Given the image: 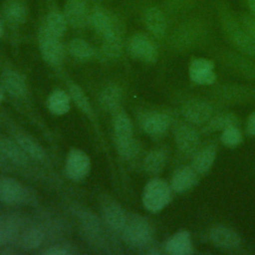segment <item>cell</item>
I'll use <instances>...</instances> for the list:
<instances>
[{
    "label": "cell",
    "instance_id": "obj_1",
    "mask_svg": "<svg viewBox=\"0 0 255 255\" xmlns=\"http://www.w3.org/2000/svg\"><path fill=\"white\" fill-rule=\"evenodd\" d=\"M70 209L79 221L80 230L86 242L91 247L102 251H109L112 246L107 231L110 230L107 228L102 218L88 208L77 204L71 205Z\"/></svg>",
    "mask_w": 255,
    "mask_h": 255
},
{
    "label": "cell",
    "instance_id": "obj_2",
    "mask_svg": "<svg viewBox=\"0 0 255 255\" xmlns=\"http://www.w3.org/2000/svg\"><path fill=\"white\" fill-rule=\"evenodd\" d=\"M127 246L132 249H148L153 244V228L140 214H128L126 225L121 234Z\"/></svg>",
    "mask_w": 255,
    "mask_h": 255
},
{
    "label": "cell",
    "instance_id": "obj_3",
    "mask_svg": "<svg viewBox=\"0 0 255 255\" xmlns=\"http://www.w3.org/2000/svg\"><path fill=\"white\" fill-rule=\"evenodd\" d=\"M113 131L118 152L123 158L131 159L137 153V143L133 137V126L128 115L117 111L113 118Z\"/></svg>",
    "mask_w": 255,
    "mask_h": 255
},
{
    "label": "cell",
    "instance_id": "obj_4",
    "mask_svg": "<svg viewBox=\"0 0 255 255\" xmlns=\"http://www.w3.org/2000/svg\"><path fill=\"white\" fill-rule=\"evenodd\" d=\"M0 201L8 205L36 206L39 198L30 186L15 177L0 174Z\"/></svg>",
    "mask_w": 255,
    "mask_h": 255
},
{
    "label": "cell",
    "instance_id": "obj_5",
    "mask_svg": "<svg viewBox=\"0 0 255 255\" xmlns=\"http://www.w3.org/2000/svg\"><path fill=\"white\" fill-rule=\"evenodd\" d=\"M172 198L170 184L159 177L149 179L142 190V205L149 212H159L165 208Z\"/></svg>",
    "mask_w": 255,
    "mask_h": 255
},
{
    "label": "cell",
    "instance_id": "obj_6",
    "mask_svg": "<svg viewBox=\"0 0 255 255\" xmlns=\"http://www.w3.org/2000/svg\"><path fill=\"white\" fill-rule=\"evenodd\" d=\"M220 18L223 31L232 45L244 55L255 57V42L244 27L239 25L236 19L228 12L221 13Z\"/></svg>",
    "mask_w": 255,
    "mask_h": 255
},
{
    "label": "cell",
    "instance_id": "obj_7",
    "mask_svg": "<svg viewBox=\"0 0 255 255\" xmlns=\"http://www.w3.org/2000/svg\"><path fill=\"white\" fill-rule=\"evenodd\" d=\"M39 49L44 61L50 65H59L65 55V48L61 38L52 34L44 25L38 31Z\"/></svg>",
    "mask_w": 255,
    "mask_h": 255
},
{
    "label": "cell",
    "instance_id": "obj_8",
    "mask_svg": "<svg viewBox=\"0 0 255 255\" xmlns=\"http://www.w3.org/2000/svg\"><path fill=\"white\" fill-rule=\"evenodd\" d=\"M128 51L130 57L144 63L152 64L157 60L158 51L153 41L146 35L136 33L128 41Z\"/></svg>",
    "mask_w": 255,
    "mask_h": 255
},
{
    "label": "cell",
    "instance_id": "obj_9",
    "mask_svg": "<svg viewBox=\"0 0 255 255\" xmlns=\"http://www.w3.org/2000/svg\"><path fill=\"white\" fill-rule=\"evenodd\" d=\"M91 171V159L89 155L80 148H72L66 156L65 172L73 181L84 180Z\"/></svg>",
    "mask_w": 255,
    "mask_h": 255
},
{
    "label": "cell",
    "instance_id": "obj_10",
    "mask_svg": "<svg viewBox=\"0 0 255 255\" xmlns=\"http://www.w3.org/2000/svg\"><path fill=\"white\" fill-rule=\"evenodd\" d=\"M101 218L111 232L121 235L128 219V213L119 202L106 199L101 206Z\"/></svg>",
    "mask_w": 255,
    "mask_h": 255
},
{
    "label": "cell",
    "instance_id": "obj_11",
    "mask_svg": "<svg viewBox=\"0 0 255 255\" xmlns=\"http://www.w3.org/2000/svg\"><path fill=\"white\" fill-rule=\"evenodd\" d=\"M47 239L49 238L45 229L37 221L30 220L20 232L15 248L23 251H32L42 247Z\"/></svg>",
    "mask_w": 255,
    "mask_h": 255
},
{
    "label": "cell",
    "instance_id": "obj_12",
    "mask_svg": "<svg viewBox=\"0 0 255 255\" xmlns=\"http://www.w3.org/2000/svg\"><path fill=\"white\" fill-rule=\"evenodd\" d=\"M0 152L16 169L32 167V158L13 137L0 134Z\"/></svg>",
    "mask_w": 255,
    "mask_h": 255
},
{
    "label": "cell",
    "instance_id": "obj_13",
    "mask_svg": "<svg viewBox=\"0 0 255 255\" xmlns=\"http://www.w3.org/2000/svg\"><path fill=\"white\" fill-rule=\"evenodd\" d=\"M12 137L20 144V146L32 158L33 161L43 165L49 163L50 160L45 148L28 132L19 128H15L12 130Z\"/></svg>",
    "mask_w": 255,
    "mask_h": 255
},
{
    "label": "cell",
    "instance_id": "obj_14",
    "mask_svg": "<svg viewBox=\"0 0 255 255\" xmlns=\"http://www.w3.org/2000/svg\"><path fill=\"white\" fill-rule=\"evenodd\" d=\"M189 79L197 85H211L216 80L214 64L205 58L193 59L188 67Z\"/></svg>",
    "mask_w": 255,
    "mask_h": 255
},
{
    "label": "cell",
    "instance_id": "obj_15",
    "mask_svg": "<svg viewBox=\"0 0 255 255\" xmlns=\"http://www.w3.org/2000/svg\"><path fill=\"white\" fill-rule=\"evenodd\" d=\"M90 24L103 38L121 35V29L117 19L105 10L97 9L93 11L90 16Z\"/></svg>",
    "mask_w": 255,
    "mask_h": 255
},
{
    "label": "cell",
    "instance_id": "obj_16",
    "mask_svg": "<svg viewBox=\"0 0 255 255\" xmlns=\"http://www.w3.org/2000/svg\"><path fill=\"white\" fill-rule=\"evenodd\" d=\"M63 14L68 24L74 28H83L90 23L87 0H67Z\"/></svg>",
    "mask_w": 255,
    "mask_h": 255
},
{
    "label": "cell",
    "instance_id": "obj_17",
    "mask_svg": "<svg viewBox=\"0 0 255 255\" xmlns=\"http://www.w3.org/2000/svg\"><path fill=\"white\" fill-rule=\"evenodd\" d=\"M142 130L149 136H162L171 125L170 117L161 112H150L143 116L140 122Z\"/></svg>",
    "mask_w": 255,
    "mask_h": 255
},
{
    "label": "cell",
    "instance_id": "obj_18",
    "mask_svg": "<svg viewBox=\"0 0 255 255\" xmlns=\"http://www.w3.org/2000/svg\"><path fill=\"white\" fill-rule=\"evenodd\" d=\"M212 106L203 100H193L186 103L182 109L184 119L192 125L206 124L212 117Z\"/></svg>",
    "mask_w": 255,
    "mask_h": 255
},
{
    "label": "cell",
    "instance_id": "obj_19",
    "mask_svg": "<svg viewBox=\"0 0 255 255\" xmlns=\"http://www.w3.org/2000/svg\"><path fill=\"white\" fill-rule=\"evenodd\" d=\"M199 140L198 132L189 125H179L174 130L175 144L185 154L193 153L198 147Z\"/></svg>",
    "mask_w": 255,
    "mask_h": 255
},
{
    "label": "cell",
    "instance_id": "obj_20",
    "mask_svg": "<svg viewBox=\"0 0 255 255\" xmlns=\"http://www.w3.org/2000/svg\"><path fill=\"white\" fill-rule=\"evenodd\" d=\"M209 237L215 246L224 250H234L241 245V237L239 234L233 229L223 225L213 227L209 232Z\"/></svg>",
    "mask_w": 255,
    "mask_h": 255
},
{
    "label": "cell",
    "instance_id": "obj_21",
    "mask_svg": "<svg viewBox=\"0 0 255 255\" xmlns=\"http://www.w3.org/2000/svg\"><path fill=\"white\" fill-rule=\"evenodd\" d=\"M163 248L170 255H189L194 252L191 236L187 230H179L168 237Z\"/></svg>",
    "mask_w": 255,
    "mask_h": 255
},
{
    "label": "cell",
    "instance_id": "obj_22",
    "mask_svg": "<svg viewBox=\"0 0 255 255\" xmlns=\"http://www.w3.org/2000/svg\"><path fill=\"white\" fill-rule=\"evenodd\" d=\"M198 180V173L192 166H182L177 168L171 177L170 186L172 191L183 193L191 189Z\"/></svg>",
    "mask_w": 255,
    "mask_h": 255
},
{
    "label": "cell",
    "instance_id": "obj_23",
    "mask_svg": "<svg viewBox=\"0 0 255 255\" xmlns=\"http://www.w3.org/2000/svg\"><path fill=\"white\" fill-rule=\"evenodd\" d=\"M142 20L146 29L156 38L165 35L167 22L163 12L156 7H149L143 12Z\"/></svg>",
    "mask_w": 255,
    "mask_h": 255
},
{
    "label": "cell",
    "instance_id": "obj_24",
    "mask_svg": "<svg viewBox=\"0 0 255 255\" xmlns=\"http://www.w3.org/2000/svg\"><path fill=\"white\" fill-rule=\"evenodd\" d=\"M1 85L10 96L15 98H20L25 95L27 91V85L24 77L16 71H5L2 73Z\"/></svg>",
    "mask_w": 255,
    "mask_h": 255
},
{
    "label": "cell",
    "instance_id": "obj_25",
    "mask_svg": "<svg viewBox=\"0 0 255 255\" xmlns=\"http://www.w3.org/2000/svg\"><path fill=\"white\" fill-rule=\"evenodd\" d=\"M217 155V148L215 145H207L197 151L193 157L192 167L198 173L202 175L207 173L214 164Z\"/></svg>",
    "mask_w": 255,
    "mask_h": 255
},
{
    "label": "cell",
    "instance_id": "obj_26",
    "mask_svg": "<svg viewBox=\"0 0 255 255\" xmlns=\"http://www.w3.org/2000/svg\"><path fill=\"white\" fill-rule=\"evenodd\" d=\"M167 162V153L163 148H154L150 150L143 158L142 167L150 175L160 173Z\"/></svg>",
    "mask_w": 255,
    "mask_h": 255
},
{
    "label": "cell",
    "instance_id": "obj_27",
    "mask_svg": "<svg viewBox=\"0 0 255 255\" xmlns=\"http://www.w3.org/2000/svg\"><path fill=\"white\" fill-rule=\"evenodd\" d=\"M99 101L105 111L116 113L122 101V89L116 84L106 86L100 93Z\"/></svg>",
    "mask_w": 255,
    "mask_h": 255
},
{
    "label": "cell",
    "instance_id": "obj_28",
    "mask_svg": "<svg viewBox=\"0 0 255 255\" xmlns=\"http://www.w3.org/2000/svg\"><path fill=\"white\" fill-rule=\"evenodd\" d=\"M71 97L64 90H54L47 99V107L49 111L56 116L67 114L71 108Z\"/></svg>",
    "mask_w": 255,
    "mask_h": 255
},
{
    "label": "cell",
    "instance_id": "obj_29",
    "mask_svg": "<svg viewBox=\"0 0 255 255\" xmlns=\"http://www.w3.org/2000/svg\"><path fill=\"white\" fill-rule=\"evenodd\" d=\"M123 49L121 35L104 38L103 44L99 51V59L103 61L115 60L120 57Z\"/></svg>",
    "mask_w": 255,
    "mask_h": 255
},
{
    "label": "cell",
    "instance_id": "obj_30",
    "mask_svg": "<svg viewBox=\"0 0 255 255\" xmlns=\"http://www.w3.org/2000/svg\"><path fill=\"white\" fill-rule=\"evenodd\" d=\"M68 51L74 59L80 62H87L95 55L93 47L86 40L81 38L72 39L69 42Z\"/></svg>",
    "mask_w": 255,
    "mask_h": 255
},
{
    "label": "cell",
    "instance_id": "obj_31",
    "mask_svg": "<svg viewBox=\"0 0 255 255\" xmlns=\"http://www.w3.org/2000/svg\"><path fill=\"white\" fill-rule=\"evenodd\" d=\"M237 118L231 113H224L211 117V119L206 123L204 131L212 132L217 130H223L231 126H237Z\"/></svg>",
    "mask_w": 255,
    "mask_h": 255
},
{
    "label": "cell",
    "instance_id": "obj_32",
    "mask_svg": "<svg viewBox=\"0 0 255 255\" xmlns=\"http://www.w3.org/2000/svg\"><path fill=\"white\" fill-rule=\"evenodd\" d=\"M44 26L55 36L62 38L66 32L68 22L64 14L58 11H51L46 18Z\"/></svg>",
    "mask_w": 255,
    "mask_h": 255
},
{
    "label": "cell",
    "instance_id": "obj_33",
    "mask_svg": "<svg viewBox=\"0 0 255 255\" xmlns=\"http://www.w3.org/2000/svg\"><path fill=\"white\" fill-rule=\"evenodd\" d=\"M4 17L10 24H23L27 18L26 7L20 2L13 1L5 7Z\"/></svg>",
    "mask_w": 255,
    "mask_h": 255
},
{
    "label": "cell",
    "instance_id": "obj_34",
    "mask_svg": "<svg viewBox=\"0 0 255 255\" xmlns=\"http://www.w3.org/2000/svg\"><path fill=\"white\" fill-rule=\"evenodd\" d=\"M69 95L71 100L77 105V107L87 116H93V109L90 104V101L84 91L76 84H73L69 87Z\"/></svg>",
    "mask_w": 255,
    "mask_h": 255
},
{
    "label": "cell",
    "instance_id": "obj_35",
    "mask_svg": "<svg viewBox=\"0 0 255 255\" xmlns=\"http://www.w3.org/2000/svg\"><path fill=\"white\" fill-rule=\"evenodd\" d=\"M243 135L237 126H231L222 130L220 135L221 142L228 147H235L242 142Z\"/></svg>",
    "mask_w": 255,
    "mask_h": 255
},
{
    "label": "cell",
    "instance_id": "obj_36",
    "mask_svg": "<svg viewBox=\"0 0 255 255\" xmlns=\"http://www.w3.org/2000/svg\"><path fill=\"white\" fill-rule=\"evenodd\" d=\"M42 253L45 255H67L71 253V250L68 244L55 243L43 249Z\"/></svg>",
    "mask_w": 255,
    "mask_h": 255
},
{
    "label": "cell",
    "instance_id": "obj_37",
    "mask_svg": "<svg viewBox=\"0 0 255 255\" xmlns=\"http://www.w3.org/2000/svg\"><path fill=\"white\" fill-rule=\"evenodd\" d=\"M242 26L246 30V32L249 34V36L252 38V40L255 42V18L252 17H243L242 19Z\"/></svg>",
    "mask_w": 255,
    "mask_h": 255
},
{
    "label": "cell",
    "instance_id": "obj_38",
    "mask_svg": "<svg viewBox=\"0 0 255 255\" xmlns=\"http://www.w3.org/2000/svg\"><path fill=\"white\" fill-rule=\"evenodd\" d=\"M4 246L13 247L14 245H13V241H12L10 235L8 234L7 230L0 223V247H4Z\"/></svg>",
    "mask_w": 255,
    "mask_h": 255
},
{
    "label": "cell",
    "instance_id": "obj_39",
    "mask_svg": "<svg viewBox=\"0 0 255 255\" xmlns=\"http://www.w3.org/2000/svg\"><path fill=\"white\" fill-rule=\"evenodd\" d=\"M14 170H16V168L0 152V171H2V172H13Z\"/></svg>",
    "mask_w": 255,
    "mask_h": 255
},
{
    "label": "cell",
    "instance_id": "obj_40",
    "mask_svg": "<svg viewBox=\"0 0 255 255\" xmlns=\"http://www.w3.org/2000/svg\"><path fill=\"white\" fill-rule=\"evenodd\" d=\"M246 129L250 135L255 136V111L249 116V118L247 120Z\"/></svg>",
    "mask_w": 255,
    "mask_h": 255
},
{
    "label": "cell",
    "instance_id": "obj_41",
    "mask_svg": "<svg viewBox=\"0 0 255 255\" xmlns=\"http://www.w3.org/2000/svg\"><path fill=\"white\" fill-rule=\"evenodd\" d=\"M247 2H248L249 9L251 11V14L253 18H255V0H247Z\"/></svg>",
    "mask_w": 255,
    "mask_h": 255
},
{
    "label": "cell",
    "instance_id": "obj_42",
    "mask_svg": "<svg viewBox=\"0 0 255 255\" xmlns=\"http://www.w3.org/2000/svg\"><path fill=\"white\" fill-rule=\"evenodd\" d=\"M4 98H5V90H4V88L2 87V85L0 84V103L3 102Z\"/></svg>",
    "mask_w": 255,
    "mask_h": 255
},
{
    "label": "cell",
    "instance_id": "obj_43",
    "mask_svg": "<svg viewBox=\"0 0 255 255\" xmlns=\"http://www.w3.org/2000/svg\"><path fill=\"white\" fill-rule=\"evenodd\" d=\"M2 35H3V24L0 21V38L2 37Z\"/></svg>",
    "mask_w": 255,
    "mask_h": 255
}]
</instances>
